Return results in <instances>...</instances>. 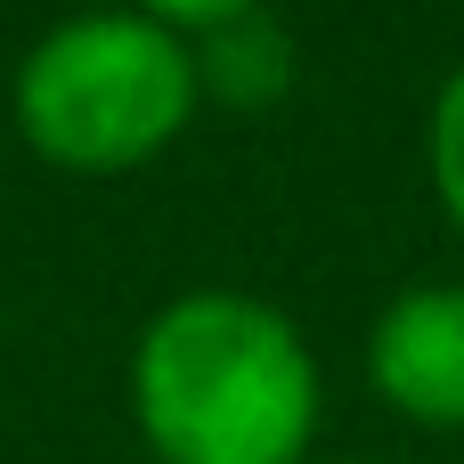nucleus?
<instances>
[{
  "label": "nucleus",
  "instance_id": "nucleus-3",
  "mask_svg": "<svg viewBox=\"0 0 464 464\" xmlns=\"http://www.w3.org/2000/svg\"><path fill=\"white\" fill-rule=\"evenodd\" d=\"M367 383L432 432H464V285H408L367 334Z\"/></svg>",
  "mask_w": 464,
  "mask_h": 464
},
{
  "label": "nucleus",
  "instance_id": "nucleus-1",
  "mask_svg": "<svg viewBox=\"0 0 464 464\" xmlns=\"http://www.w3.org/2000/svg\"><path fill=\"white\" fill-rule=\"evenodd\" d=\"M130 408L163 464H302L318 432V359L261 294H179L130 351Z\"/></svg>",
  "mask_w": 464,
  "mask_h": 464
},
{
  "label": "nucleus",
  "instance_id": "nucleus-4",
  "mask_svg": "<svg viewBox=\"0 0 464 464\" xmlns=\"http://www.w3.org/2000/svg\"><path fill=\"white\" fill-rule=\"evenodd\" d=\"M285 82H294V41L269 8H245V16L212 24L204 49H196V90H220L228 106H269Z\"/></svg>",
  "mask_w": 464,
  "mask_h": 464
},
{
  "label": "nucleus",
  "instance_id": "nucleus-6",
  "mask_svg": "<svg viewBox=\"0 0 464 464\" xmlns=\"http://www.w3.org/2000/svg\"><path fill=\"white\" fill-rule=\"evenodd\" d=\"M155 24H188V33H212V24H228V16H245V8H269V0H139Z\"/></svg>",
  "mask_w": 464,
  "mask_h": 464
},
{
  "label": "nucleus",
  "instance_id": "nucleus-2",
  "mask_svg": "<svg viewBox=\"0 0 464 464\" xmlns=\"http://www.w3.org/2000/svg\"><path fill=\"white\" fill-rule=\"evenodd\" d=\"M196 49L147 8H90L16 65V122L65 171H130L196 114Z\"/></svg>",
  "mask_w": 464,
  "mask_h": 464
},
{
  "label": "nucleus",
  "instance_id": "nucleus-5",
  "mask_svg": "<svg viewBox=\"0 0 464 464\" xmlns=\"http://www.w3.org/2000/svg\"><path fill=\"white\" fill-rule=\"evenodd\" d=\"M424 155H432V188L449 204V220L464 228V65L440 82L432 98V130H424Z\"/></svg>",
  "mask_w": 464,
  "mask_h": 464
}]
</instances>
